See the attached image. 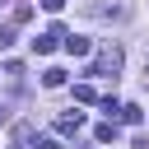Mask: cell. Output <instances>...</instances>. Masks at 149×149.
Instances as JSON below:
<instances>
[{
	"label": "cell",
	"mask_w": 149,
	"mask_h": 149,
	"mask_svg": "<svg viewBox=\"0 0 149 149\" xmlns=\"http://www.w3.org/2000/svg\"><path fill=\"white\" fill-rule=\"evenodd\" d=\"M121 47L116 42H107V47H98V56H93V65H88V74H107V79H116V70H121Z\"/></svg>",
	"instance_id": "1"
},
{
	"label": "cell",
	"mask_w": 149,
	"mask_h": 149,
	"mask_svg": "<svg viewBox=\"0 0 149 149\" xmlns=\"http://www.w3.org/2000/svg\"><path fill=\"white\" fill-rule=\"evenodd\" d=\"M74 102H98V93H93L88 84H79V88H74Z\"/></svg>",
	"instance_id": "8"
},
{
	"label": "cell",
	"mask_w": 149,
	"mask_h": 149,
	"mask_svg": "<svg viewBox=\"0 0 149 149\" xmlns=\"http://www.w3.org/2000/svg\"><path fill=\"white\" fill-rule=\"evenodd\" d=\"M42 9H47V14H61V9H65V0H42Z\"/></svg>",
	"instance_id": "9"
},
{
	"label": "cell",
	"mask_w": 149,
	"mask_h": 149,
	"mask_svg": "<svg viewBox=\"0 0 149 149\" xmlns=\"http://www.w3.org/2000/svg\"><path fill=\"white\" fill-rule=\"evenodd\" d=\"M65 51H70V56H88L93 42H88V37H65Z\"/></svg>",
	"instance_id": "4"
},
{
	"label": "cell",
	"mask_w": 149,
	"mask_h": 149,
	"mask_svg": "<svg viewBox=\"0 0 149 149\" xmlns=\"http://www.w3.org/2000/svg\"><path fill=\"white\" fill-rule=\"evenodd\" d=\"M144 88H149V61H144Z\"/></svg>",
	"instance_id": "12"
},
{
	"label": "cell",
	"mask_w": 149,
	"mask_h": 149,
	"mask_svg": "<svg viewBox=\"0 0 149 149\" xmlns=\"http://www.w3.org/2000/svg\"><path fill=\"white\" fill-rule=\"evenodd\" d=\"M9 42H14V33H9V28H0V47H9Z\"/></svg>",
	"instance_id": "11"
},
{
	"label": "cell",
	"mask_w": 149,
	"mask_h": 149,
	"mask_svg": "<svg viewBox=\"0 0 149 149\" xmlns=\"http://www.w3.org/2000/svg\"><path fill=\"white\" fill-rule=\"evenodd\" d=\"M37 149H65V144H61V140H51V135H47V140H37Z\"/></svg>",
	"instance_id": "10"
},
{
	"label": "cell",
	"mask_w": 149,
	"mask_h": 149,
	"mask_svg": "<svg viewBox=\"0 0 149 149\" xmlns=\"http://www.w3.org/2000/svg\"><path fill=\"white\" fill-rule=\"evenodd\" d=\"M61 84H65V70H61V65H51V70L42 74V88H61Z\"/></svg>",
	"instance_id": "5"
},
{
	"label": "cell",
	"mask_w": 149,
	"mask_h": 149,
	"mask_svg": "<svg viewBox=\"0 0 149 149\" xmlns=\"http://www.w3.org/2000/svg\"><path fill=\"white\" fill-rule=\"evenodd\" d=\"M65 37H70V33H65V23H51L42 37H33V56H51L56 47H65Z\"/></svg>",
	"instance_id": "2"
},
{
	"label": "cell",
	"mask_w": 149,
	"mask_h": 149,
	"mask_svg": "<svg viewBox=\"0 0 149 149\" xmlns=\"http://www.w3.org/2000/svg\"><path fill=\"white\" fill-rule=\"evenodd\" d=\"M121 121H126V126H140V121H144V112H140L135 102H126V107H121Z\"/></svg>",
	"instance_id": "6"
},
{
	"label": "cell",
	"mask_w": 149,
	"mask_h": 149,
	"mask_svg": "<svg viewBox=\"0 0 149 149\" xmlns=\"http://www.w3.org/2000/svg\"><path fill=\"white\" fill-rule=\"evenodd\" d=\"M93 135H98V140H102V144H107V140H116V121H102V126H98V130H93Z\"/></svg>",
	"instance_id": "7"
},
{
	"label": "cell",
	"mask_w": 149,
	"mask_h": 149,
	"mask_svg": "<svg viewBox=\"0 0 149 149\" xmlns=\"http://www.w3.org/2000/svg\"><path fill=\"white\" fill-rule=\"evenodd\" d=\"M56 130H61V135H74V130H84V112H65V116L56 121Z\"/></svg>",
	"instance_id": "3"
},
{
	"label": "cell",
	"mask_w": 149,
	"mask_h": 149,
	"mask_svg": "<svg viewBox=\"0 0 149 149\" xmlns=\"http://www.w3.org/2000/svg\"><path fill=\"white\" fill-rule=\"evenodd\" d=\"M0 126H5V112H0Z\"/></svg>",
	"instance_id": "13"
}]
</instances>
